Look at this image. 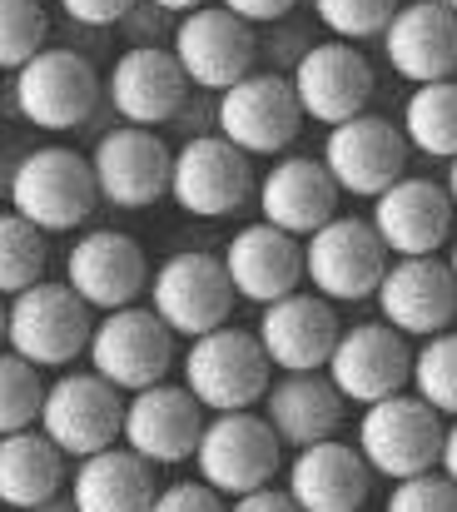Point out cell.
<instances>
[{
  "instance_id": "cell-18",
  "label": "cell",
  "mask_w": 457,
  "mask_h": 512,
  "mask_svg": "<svg viewBox=\"0 0 457 512\" xmlns=\"http://www.w3.org/2000/svg\"><path fill=\"white\" fill-rule=\"evenodd\" d=\"M204 433V408L184 393V383H154L125 398L120 418V443L145 458L150 468H174L194 458V443Z\"/></svg>"
},
{
  "instance_id": "cell-27",
  "label": "cell",
  "mask_w": 457,
  "mask_h": 512,
  "mask_svg": "<svg viewBox=\"0 0 457 512\" xmlns=\"http://www.w3.org/2000/svg\"><path fill=\"white\" fill-rule=\"evenodd\" d=\"M368 488H373V473L358 458V448L343 438L299 448L289 463V483H284V493L294 498L299 512H358L368 503Z\"/></svg>"
},
{
  "instance_id": "cell-20",
  "label": "cell",
  "mask_w": 457,
  "mask_h": 512,
  "mask_svg": "<svg viewBox=\"0 0 457 512\" xmlns=\"http://www.w3.org/2000/svg\"><path fill=\"white\" fill-rule=\"evenodd\" d=\"M373 234L388 249V259H428L448 244L453 234V204L443 194V184L403 174L398 184H388L373 199Z\"/></svg>"
},
{
  "instance_id": "cell-32",
  "label": "cell",
  "mask_w": 457,
  "mask_h": 512,
  "mask_svg": "<svg viewBox=\"0 0 457 512\" xmlns=\"http://www.w3.org/2000/svg\"><path fill=\"white\" fill-rule=\"evenodd\" d=\"M413 398H423L438 418H457V329H443L413 348Z\"/></svg>"
},
{
  "instance_id": "cell-47",
  "label": "cell",
  "mask_w": 457,
  "mask_h": 512,
  "mask_svg": "<svg viewBox=\"0 0 457 512\" xmlns=\"http://www.w3.org/2000/svg\"><path fill=\"white\" fill-rule=\"evenodd\" d=\"M0 348H5V299H0Z\"/></svg>"
},
{
  "instance_id": "cell-39",
  "label": "cell",
  "mask_w": 457,
  "mask_h": 512,
  "mask_svg": "<svg viewBox=\"0 0 457 512\" xmlns=\"http://www.w3.org/2000/svg\"><path fill=\"white\" fill-rule=\"evenodd\" d=\"M60 10L75 25H120L135 10V0H60Z\"/></svg>"
},
{
  "instance_id": "cell-7",
  "label": "cell",
  "mask_w": 457,
  "mask_h": 512,
  "mask_svg": "<svg viewBox=\"0 0 457 512\" xmlns=\"http://www.w3.org/2000/svg\"><path fill=\"white\" fill-rule=\"evenodd\" d=\"M388 269V249L378 244L368 219L333 214L323 229L304 239V279L328 304H363L378 294V279Z\"/></svg>"
},
{
  "instance_id": "cell-26",
  "label": "cell",
  "mask_w": 457,
  "mask_h": 512,
  "mask_svg": "<svg viewBox=\"0 0 457 512\" xmlns=\"http://www.w3.org/2000/svg\"><path fill=\"white\" fill-rule=\"evenodd\" d=\"M254 194H259L264 224L289 234V239H299V244L338 214V189H333L328 170L313 155H284L254 184Z\"/></svg>"
},
{
  "instance_id": "cell-13",
  "label": "cell",
  "mask_w": 457,
  "mask_h": 512,
  "mask_svg": "<svg viewBox=\"0 0 457 512\" xmlns=\"http://www.w3.org/2000/svg\"><path fill=\"white\" fill-rule=\"evenodd\" d=\"M169 199L194 219H224L254 199V165L219 135H194L169 160Z\"/></svg>"
},
{
  "instance_id": "cell-14",
  "label": "cell",
  "mask_w": 457,
  "mask_h": 512,
  "mask_svg": "<svg viewBox=\"0 0 457 512\" xmlns=\"http://www.w3.org/2000/svg\"><path fill=\"white\" fill-rule=\"evenodd\" d=\"M169 55H174V65L184 70L189 85H199V90H229V85H239L254 70L259 35H254V25H244L224 5H199V10L179 15Z\"/></svg>"
},
{
  "instance_id": "cell-35",
  "label": "cell",
  "mask_w": 457,
  "mask_h": 512,
  "mask_svg": "<svg viewBox=\"0 0 457 512\" xmlns=\"http://www.w3.org/2000/svg\"><path fill=\"white\" fill-rule=\"evenodd\" d=\"M50 20L40 0H0V70H20L45 50Z\"/></svg>"
},
{
  "instance_id": "cell-3",
  "label": "cell",
  "mask_w": 457,
  "mask_h": 512,
  "mask_svg": "<svg viewBox=\"0 0 457 512\" xmlns=\"http://www.w3.org/2000/svg\"><path fill=\"white\" fill-rule=\"evenodd\" d=\"M358 458L368 463L373 478L403 483L418 473L438 468V448H443V418L413 398V393H393L383 403H368L358 418Z\"/></svg>"
},
{
  "instance_id": "cell-8",
  "label": "cell",
  "mask_w": 457,
  "mask_h": 512,
  "mask_svg": "<svg viewBox=\"0 0 457 512\" xmlns=\"http://www.w3.org/2000/svg\"><path fill=\"white\" fill-rule=\"evenodd\" d=\"M120 418H125V393H115L95 373H60L45 398L35 428L65 453V458H90L120 443Z\"/></svg>"
},
{
  "instance_id": "cell-34",
  "label": "cell",
  "mask_w": 457,
  "mask_h": 512,
  "mask_svg": "<svg viewBox=\"0 0 457 512\" xmlns=\"http://www.w3.org/2000/svg\"><path fill=\"white\" fill-rule=\"evenodd\" d=\"M40 398H45L40 368H30L25 358H15L10 348H0V438L35 428Z\"/></svg>"
},
{
  "instance_id": "cell-25",
  "label": "cell",
  "mask_w": 457,
  "mask_h": 512,
  "mask_svg": "<svg viewBox=\"0 0 457 512\" xmlns=\"http://www.w3.org/2000/svg\"><path fill=\"white\" fill-rule=\"evenodd\" d=\"M383 55L388 65L413 80V85H438L457 75V15L438 0H413L398 5L388 30H383Z\"/></svg>"
},
{
  "instance_id": "cell-6",
  "label": "cell",
  "mask_w": 457,
  "mask_h": 512,
  "mask_svg": "<svg viewBox=\"0 0 457 512\" xmlns=\"http://www.w3.org/2000/svg\"><path fill=\"white\" fill-rule=\"evenodd\" d=\"M279 463H284V448L254 408L204 418V433L194 443V468H199V483L214 488L219 498H244L254 488H269Z\"/></svg>"
},
{
  "instance_id": "cell-1",
  "label": "cell",
  "mask_w": 457,
  "mask_h": 512,
  "mask_svg": "<svg viewBox=\"0 0 457 512\" xmlns=\"http://www.w3.org/2000/svg\"><path fill=\"white\" fill-rule=\"evenodd\" d=\"M179 368H184V393L204 413H249L274 383V368L254 329H229V324L189 339Z\"/></svg>"
},
{
  "instance_id": "cell-10",
  "label": "cell",
  "mask_w": 457,
  "mask_h": 512,
  "mask_svg": "<svg viewBox=\"0 0 457 512\" xmlns=\"http://www.w3.org/2000/svg\"><path fill=\"white\" fill-rule=\"evenodd\" d=\"M219 140H229L239 155H279L294 145V135L304 130L299 100L289 90V75L274 70H249L239 85L219 90V110H214Z\"/></svg>"
},
{
  "instance_id": "cell-40",
  "label": "cell",
  "mask_w": 457,
  "mask_h": 512,
  "mask_svg": "<svg viewBox=\"0 0 457 512\" xmlns=\"http://www.w3.org/2000/svg\"><path fill=\"white\" fill-rule=\"evenodd\" d=\"M229 15H239L244 25H269V20H284L299 0H219Z\"/></svg>"
},
{
  "instance_id": "cell-11",
  "label": "cell",
  "mask_w": 457,
  "mask_h": 512,
  "mask_svg": "<svg viewBox=\"0 0 457 512\" xmlns=\"http://www.w3.org/2000/svg\"><path fill=\"white\" fill-rule=\"evenodd\" d=\"M100 75L80 50H40L15 70V110L35 130H75L100 105Z\"/></svg>"
},
{
  "instance_id": "cell-38",
  "label": "cell",
  "mask_w": 457,
  "mask_h": 512,
  "mask_svg": "<svg viewBox=\"0 0 457 512\" xmlns=\"http://www.w3.org/2000/svg\"><path fill=\"white\" fill-rule=\"evenodd\" d=\"M150 512H229V503L204 483H169L154 493Z\"/></svg>"
},
{
  "instance_id": "cell-42",
  "label": "cell",
  "mask_w": 457,
  "mask_h": 512,
  "mask_svg": "<svg viewBox=\"0 0 457 512\" xmlns=\"http://www.w3.org/2000/svg\"><path fill=\"white\" fill-rule=\"evenodd\" d=\"M438 473L457 488V418L443 428V448H438Z\"/></svg>"
},
{
  "instance_id": "cell-22",
  "label": "cell",
  "mask_w": 457,
  "mask_h": 512,
  "mask_svg": "<svg viewBox=\"0 0 457 512\" xmlns=\"http://www.w3.org/2000/svg\"><path fill=\"white\" fill-rule=\"evenodd\" d=\"M169 160L174 155L154 130H110L90 155L95 194L115 209H150L169 194Z\"/></svg>"
},
{
  "instance_id": "cell-12",
  "label": "cell",
  "mask_w": 457,
  "mask_h": 512,
  "mask_svg": "<svg viewBox=\"0 0 457 512\" xmlns=\"http://www.w3.org/2000/svg\"><path fill=\"white\" fill-rule=\"evenodd\" d=\"M65 289L90 309V314H115L130 309L150 289V259L135 234L120 229H90L75 239L65 254Z\"/></svg>"
},
{
  "instance_id": "cell-4",
  "label": "cell",
  "mask_w": 457,
  "mask_h": 512,
  "mask_svg": "<svg viewBox=\"0 0 457 512\" xmlns=\"http://www.w3.org/2000/svg\"><path fill=\"white\" fill-rule=\"evenodd\" d=\"M90 309L55 279H40L5 299V348L30 368H65L90 343Z\"/></svg>"
},
{
  "instance_id": "cell-33",
  "label": "cell",
  "mask_w": 457,
  "mask_h": 512,
  "mask_svg": "<svg viewBox=\"0 0 457 512\" xmlns=\"http://www.w3.org/2000/svg\"><path fill=\"white\" fill-rule=\"evenodd\" d=\"M40 279H45V234L20 214L0 209V299H15Z\"/></svg>"
},
{
  "instance_id": "cell-30",
  "label": "cell",
  "mask_w": 457,
  "mask_h": 512,
  "mask_svg": "<svg viewBox=\"0 0 457 512\" xmlns=\"http://www.w3.org/2000/svg\"><path fill=\"white\" fill-rule=\"evenodd\" d=\"M65 453L40 433H5L0 438V508L5 512H30L50 498L65 493Z\"/></svg>"
},
{
  "instance_id": "cell-5",
  "label": "cell",
  "mask_w": 457,
  "mask_h": 512,
  "mask_svg": "<svg viewBox=\"0 0 457 512\" xmlns=\"http://www.w3.org/2000/svg\"><path fill=\"white\" fill-rule=\"evenodd\" d=\"M150 314L174 334V339H199L209 329L229 324L234 309V289L229 274L219 264V254L209 249H179L169 254L150 274Z\"/></svg>"
},
{
  "instance_id": "cell-29",
  "label": "cell",
  "mask_w": 457,
  "mask_h": 512,
  "mask_svg": "<svg viewBox=\"0 0 457 512\" xmlns=\"http://www.w3.org/2000/svg\"><path fill=\"white\" fill-rule=\"evenodd\" d=\"M154 493H159L154 468L120 443L80 458L75 473L65 478V498L75 503V512H150Z\"/></svg>"
},
{
  "instance_id": "cell-17",
  "label": "cell",
  "mask_w": 457,
  "mask_h": 512,
  "mask_svg": "<svg viewBox=\"0 0 457 512\" xmlns=\"http://www.w3.org/2000/svg\"><path fill=\"white\" fill-rule=\"evenodd\" d=\"M289 90H294L304 120H318L333 130V125L363 115V105L373 100V65L363 50H353L343 40H318L294 60Z\"/></svg>"
},
{
  "instance_id": "cell-19",
  "label": "cell",
  "mask_w": 457,
  "mask_h": 512,
  "mask_svg": "<svg viewBox=\"0 0 457 512\" xmlns=\"http://www.w3.org/2000/svg\"><path fill=\"white\" fill-rule=\"evenodd\" d=\"M373 299H378L383 324L398 329L403 339H433V334L453 329L457 319V284L438 254H428V259H388Z\"/></svg>"
},
{
  "instance_id": "cell-28",
  "label": "cell",
  "mask_w": 457,
  "mask_h": 512,
  "mask_svg": "<svg viewBox=\"0 0 457 512\" xmlns=\"http://www.w3.org/2000/svg\"><path fill=\"white\" fill-rule=\"evenodd\" d=\"M259 403H264L259 418L269 423L279 448H313V443L333 438L343 423V398L323 373H284L269 383V393Z\"/></svg>"
},
{
  "instance_id": "cell-43",
  "label": "cell",
  "mask_w": 457,
  "mask_h": 512,
  "mask_svg": "<svg viewBox=\"0 0 457 512\" xmlns=\"http://www.w3.org/2000/svg\"><path fill=\"white\" fill-rule=\"evenodd\" d=\"M154 10H184V15H189V10H199V5H209V0H150Z\"/></svg>"
},
{
  "instance_id": "cell-15",
  "label": "cell",
  "mask_w": 457,
  "mask_h": 512,
  "mask_svg": "<svg viewBox=\"0 0 457 512\" xmlns=\"http://www.w3.org/2000/svg\"><path fill=\"white\" fill-rule=\"evenodd\" d=\"M318 165L328 170L338 194L378 199L388 184H398L408 174V140L383 115H353V120L328 130Z\"/></svg>"
},
{
  "instance_id": "cell-24",
  "label": "cell",
  "mask_w": 457,
  "mask_h": 512,
  "mask_svg": "<svg viewBox=\"0 0 457 512\" xmlns=\"http://www.w3.org/2000/svg\"><path fill=\"white\" fill-rule=\"evenodd\" d=\"M224 274H229V289L234 299H249V304H274V299H289L299 284H304V244L269 229L264 219L259 224H244L224 254H219Z\"/></svg>"
},
{
  "instance_id": "cell-46",
  "label": "cell",
  "mask_w": 457,
  "mask_h": 512,
  "mask_svg": "<svg viewBox=\"0 0 457 512\" xmlns=\"http://www.w3.org/2000/svg\"><path fill=\"white\" fill-rule=\"evenodd\" d=\"M443 264H448V274H453V284H457V239H453V249H448V259H443Z\"/></svg>"
},
{
  "instance_id": "cell-21",
  "label": "cell",
  "mask_w": 457,
  "mask_h": 512,
  "mask_svg": "<svg viewBox=\"0 0 457 512\" xmlns=\"http://www.w3.org/2000/svg\"><path fill=\"white\" fill-rule=\"evenodd\" d=\"M338 334H343V324H338L333 304L308 289H294L289 299L264 304L259 329H254L269 368H279V373H323Z\"/></svg>"
},
{
  "instance_id": "cell-16",
  "label": "cell",
  "mask_w": 457,
  "mask_h": 512,
  "mask_svg": "<svg viewBox=\"0 0 457 512\" xmlns=\"http://www.w3.org/2000/svg\"><path fill=\"white\" fill-rule=\"evenodd\" d=\"M408 373H413V348L383 319L343 329L333 353H328V363H323V378L338 388V398L343 403H363V408L403 393Z\"/></svg>"
},
{
  "instance_id": "cell-45",
  "label": "cell",
  "mask_w": 457,
  "mask_h": 512,
  "mask_svg": "<svg viewBox=\"0 0 457 512\" xmlns=\"http://www.w3.org/2000/svg\"><path fill=\"white\" fill-rule=\"evenodd\" d=\"M30 512H75V503L60 493V498H50V503H40V508H30Z\"/></svg>"
},
{
  "instance_id": "cell-44",
  "label": "cell",
  "mask_w": 457,
  "mask_h": 512,
  "mask_svg": "<svg viewBox=\"0 0 457 512\" xmlns=\"http://www.w3.org/2000/svg\"><path fill=\"white\" fill-rule=\"evenodd\" d=\"M443 194H448V204H453V214H457V155L448 160V184H443Z\"/></svg>"
},
{
  "instance_id": "cell-48",
  "label": "cell",
  "mask_w": 457,
  "mask_h": 512,
  "mask_svg": "<svg viewBox=\"0 0 457 512\" xmlns=\"http://www.w3.org/2000/svg\"><path fill=\"white\" fill-rule=\"evenodd\" d=\"M438 5H443V10H453V15H457V0H438Z\"/></svg>"
},
{
  "instance_id": "cell-31",
  "label": "cell",
  "mask_w": 457,
  "mask_h": 512,
  "mask_svg": "<svg viewBox=\"0 0 457 512\" xmlns=\"http://www.w3.org/2000/svg\"><path fill=\"white\" fill-rule=\"evenodd\" d=\"M403 140L408 150H423L428 160H453L457 155V80L418 85L403 105Z\"/></svg>"
},
{
  "instance_id": "cell-37",
  "label": "cell",
  "mask_w": 457,
  "mask_h": 512,
  "mask_svg": "<svg viewBox=\"0 0 457 512\" xmlns=\"http://www.w3.org/2000/svg\"><path fill=\"white\" fill-rule=\"evenodd\" d=\"M383 512H457V488L433 468V473H418V478L393 483Z\"/></svg>"
},
{
  "instance_id": "cell-36",
  "label": "cell",
  "mask_w": 457,
  "mask_h": 512,
  "mask_svg": "<svg viewBox=\"0 0 457 512\" xmlns=\"http://www.w3.org/2000/svg\"><path fill=\"white\" fill-rule=\"evenodd\" d=\"M398 0H313V15L323 30H333V40L343 45H358V40H373L388 30Z\"/></svg>"
},
{
  "instance_id": "cell-41",
  "label": "cell",
  "mask_w": 457,
  "mask_h": 512,
  "mask_svg": "<svg viewBox=\"0 0 457 512\" xmlns=\"http://www.w3.org/2000/svg\"><path fill=\"white\" fill-rule=\"evenodd\" d=\"M229 512H299L294 508V498L284 493V488H254V493H244V498H234V508Z\"/></svg>"
},
{
  "instance_id": "cell-9",
  "label": "cell",
  "mask_w": 457,
  "mask_h": 512,
  "mask_svg": "<svg viewBox=\"0 0 457 512\" xmlns=\"http://www.w3.org/2000/svg\"><path fill=\"white\" fill-rule=\"evenodd\" d=\"M90 373L105 378L115 393H140L169 378L174 368V334L154 319L150 309L130 304V309H115L105 314L95 329H90Z\"/></svg>"
},
{
  "instance_id": "cell-23",
  "label": "cell",
  "mask_w": 457,
  "mask_h": 512,
  "mask_svg": "<svg viewBox=\"0 0 457 512\" xmlns=\"http://www.w3.org/2000/svg\"><path fill=\"white\" fill-rule=\"evenodd\" d=\"M100 90L110 95L115 115L135 130H154V125L174 120L189 100V80H184V70L174 65V55L164 45H130L110 65Z\"/></svg>"
},
{
  "instance_id": "cell-2",
  "label": "cell",
  "mask_w": 457,
  "mask_h": 512,
  "mask_svg": "<svg viewBox=\"0 0 457 512\" xmlns=\"http://www.w3.org/2000/svg\"><path fill=\"white\" fill-rule=\"evenodd\" d=\"M95 174L90 160L65 145H40L10 170V214L35 224L40 234H70L95 214Z\"/></svg>"
}]
</instances>
